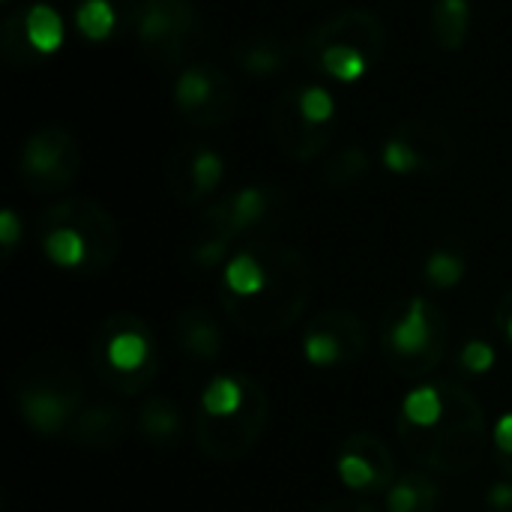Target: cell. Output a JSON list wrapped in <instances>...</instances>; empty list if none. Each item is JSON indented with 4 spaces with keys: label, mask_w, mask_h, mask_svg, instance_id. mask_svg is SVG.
Returning <instances> with one entry per match:
<instances>
[{
    "label": "cell",
    "mask_w": 512,
    "mask_h": 512,
    "mask_svg": "<svg viewBox=\"0 0 512 512\" xmlns=\"http://www.w3.org/2000/svg\"><path fill=\"white\" fill-rule=\"evenodd\" d=\"M312 288V267L294 246L261 240L237 249L222 267L219 303L240 330L273 336L303 318Z\"/></svg>",
    "instance_id": "6da1fadb"
},
{
    "label": "cell",
    "mask_w": 512,
    "mask_h": 512,
    "mask_svg": "<svg viewBox=\"0 0 512 512\" xmlns=\"http://www.w3.org/2000/svg\"><path fill=\"white\" fill-rule=\"evenodd\" d=\"M408 456L438 474H468L492 444L483 402L456 378H429L417 384L396 420Z\"/></svg>",
    "instance_id": "7a4b0ae2"
},
{
    "label": "cell",
    "mask_w": 512,
    "mask_h": 512,
    "mask_svg": "<svg viewBox=\"0 0 512 512\" xmlns=\"http://www.w3.org/2000/svg\"><path fill=\"white\" fill-rule=\"evenodd\" d=\"M291 192L279 183H246L225 195H219L201 216L192 243L189 258L201 270L225 267L234 246L240 243H261L270 240L288 219H291Z\"/></svg>",
    "instance_id": "3957f363"
},
{
    "label": "cell",
    "mask_w": 512,
    "mask_h": 512,
    "mask_svg": "<svg viewBox=\"0 0 512 512\" xmlns=\"http://www.w3.org/2000/svg\"><path fill=\"white\" fill-rule=\"evenodd\" d=\"M270 423L264 387L243 375L225 372L207 381L195 408V444L210 462H237L249 456Z\"/></svg>",
    "instance_id": "277c9868"
},
{
    "label": "cell",
    "mask_w": 512,
    "mask_h": 512,
    "mask_svg": "<svg viewBox=\"0 0 512 512\" xmlns=\"http://www.w3.org/2000/svg\"><path fill=\"white\" fill-rule=\"evenodd\" d=\"M36 240L42 255L63 273L99 276L120 255V231L93 198H60L39 213Z\"/></svg>",
    "instance_id": "5b68a950"
},
{
    "label": "cell",
    "mask_w": 512,
    "mask_h": 512,
    "mask_svg": "<svg viewBox=\"0 0 512 512\" xmlns=\"http://www.w3.org/2000/svg\"><path fill=\"white\" fill-rule=\"evenodd\" d=\"M387 51V27L378 12L354 6L333 12L300 42L303 63L339 84H354L369 75Z\"/></svg>",
    "instance_id": "8992f818"
},
{
    "label": "cell",
    "mask_w": 512,
    "mask_h": 512,
    "mask_svg": "<svg viewBox=\"0 0 512 512\" xmlns=\"http://www.w3.org/2000/svg\"><path fill=\"white\" fill-rule=\"evenodd\" d=\"M450 348L447 312L429 297L396 300L381 321V354L408 381H429Z\"/></svg>",
    "instance_id": "52a82bcc"
},
{
    "label": "cell",
    "mask_w": 512,
    "mask_h": 512,
    "mask_svg": "<svg viewBox=\"0 0 512 512\" xmlns=\"http://www.w3.org/2000/svg\"><path fill=\"white\" fill-rule=\"evenodd\" d=\"M90 366L111 393L138 396L150 390L159 375V345L147 321L129 312L108 315L93 333Z\"/></svg>",
    "instance_id": "ba28073f"
},
{
    "label": "cell",
    "mask_w": 512,
    "mask_h": 512,
    "mask_svg": "<svg viewBox=\"0 0 512 512\" xmlns=\"http://www.w3.org/2000/svg\"><path fill=\"white\" fill-rule=\"evenodd\" d=\"M15 411L18 417L45 438L69 435L75 417L84 408L81 375L57 357L30 360L15 378Z\"/></svg>",
    "instance_id": "9c48e42d"
},
{
    "label": "cell",
    "mask_w": 512,
    "mask_h": 512,
    "mask_svg": "<svg viewBox=\"0 0 512 512\" xmlns=\"http://www.w3.org/2000/svg\"><path fill=\"white\" fill-rule=\"evenodd\" d=\"M339 105L321 84H291L270 105V135L294 162L318 159L336 138Z\"/></svg>",
    "instance_id": "30bf717a"
},
{
    "label": "cell",
    "mask_w": 512,
    "mask_h": 512,
    "mask_svg": "<svg viewBox=\"0 0 512 512\" xmlns=\"http://www.w3.org/2000/svg\"><path fill=\"white\" fill-rule=\"evenodd\" d=\"M138 51L159 69H186L207 48V24L192 0H138L132 18Z\"/></svg>",
    "instance_id": "8fae6325"
},
{
    "label": "cell",
    "mask_w": 512,
    "mask_h": 512,
    "mask_svg": "<svg viewBox=\"0 0 512 512\" xmlns=\"http://www.w3.org/2000/svg\"><path fill=\"white\" fill-rule=\"evenodd\" d=\"M381 162L399 177L444 174L459 162V141L438 120L408 117L387 132L381 144Z\"/></svg>",
    "instance_id": "7c38bea8"
},
{
    "label": "cell",
    "mask_w": 512,
    "mask_h": 512,
    "mask_svg": "<svg viewBox=\"0 0 512 512\" xmlns=\"http://www.w3.org/2000/svg\"><path fill=\"white\" fill-rule=\"evenodd\" d=\"M81 147L63 126H42L30 132L18 150V177L33 195H57L78 180Z\"/></svg>",
    "instance_id": "4fadbf2b"
},
{
    "label": "cell",
    "mask_w": 512,
    "mask_h": 512,
    "mask_svg": "<svg viewBox=\"0 0 512 512\" xmlns=\"http://www.w3.org/2000/svg\"><path fill=\"white\" fill-rule=\"evenodd\" d=\"M240 105L231 75L207 60L189 63L174 78V108L192 129H222Z\"/></svg>",
    "instance_id": "5bb4252c"
},
{
    "label": "cell",
    "mask_w": 512,
    "mask_h": 512,
    "mask_svg": "<svg viewBox=\"0 0 512 512\" xmlns=\"http://www.w3.org/2000/svg\"><path fill=\"white\" fill-rule=\"evenodd\" d=\"M63 39H66V24L54 6L42 0L21 3L0 24V57L12 69H30L48 60L51 54H57Z\"/></svg>",
    "instance_id": "9a60e30c"
},
{
    "label": "cell",
    "mask_w": 512,
    "mask_h": 512,
    "mask_svg": "<svg viewBox=\"0 0 512 512\" xmlns=\"http://www.w3.org/2000/svg\"><path fill=\"white\" fill-rule=\"evenodd\" d=\"M369 348L366 321L351 309H324L303 330V357L315 369H348Z\"/></svg>",
    "instance_id": "2e32d148"
},
{
    "label": "cell",
    "mask_w": 512,
    "mask_h": 512,
    "mask_svg": "<svg viewBox=\"0 0 512 512\" xmlns=\"http://www.w3.org/2000/svg\"><path fill=\"white\" fill-rule=\"evenodd\" d=\"M336 477L357 498L387 495L399 477L393 450L372 432H354L339 444Z\"/></svg>",
    "instance_id": "e0dca14e"
},
{
    "label": "cell",
    "mask_w": 512,
    "mask_h": 512,
    "mask_svg": "<svg viewBox=\"0 0 512 512\" xmlns=\"http://www.w3.org/2000/svg\"><path fill=\"white\" fill-rule=\"evenodd\" d=\"M225 177V159L207 141H183L168 153L165 186L180 207H198L216 195Z\"/></svg>",
    "instance_id": "ac0fdd59"
},
{
    "label": "cell",
    "mask_w": 512,
    "mask_h": 512,
    "mask_svg": "<svg viewBox=\"0 0 512 512\" xmlns=\"http://www.w3.org/2000/svg\"><path fill=\"white\" fill-rule=\"evenodd\" d=\"M297 54H300V45H294L291 39H282L276 33H249V36L237 39L231 48L234 66L246 78H255V81L282 75L294 63Z\"/></svg>",
    "instance_id": "d6986e66"
},
{
    "label": "cell",
    "mask_w": 512,
    "mask_h": 512,
    "mask_svg": "<svg viewBox=\"0 0 512 512\" xmlns=\"http://www.w3.org/2000/svg\"><path fill=\"white\" fill-rule=\"evenodd\" d=\"M174 345L186 360L195 363H216L222 357L225 333L216 315L204 306H186L171 327Z\"/></svg>",
    "instance_id": "ffe728a7"
},
{
    "label": "cell",
    "mask_w": 512,
    "mask_h": 512,
    "mask_svg": "<svg viewBox=\"0 0 512 512\" xmlns=\"http://www.w3.org/2000/svg\"><path fill=\"white\" fill-rule=\"evenodd\" d=\"M138 0H78L72 9V24L81 39L102 45L117 39L123 30H132Z\"/></svg>",
    "instance_id": "44dd1931"
},
{
    "label": "cell",
    "mask_w": 512,
    "mask_h": 512,
    "mask_svg": "<svg viewBox=\"0 0 512 512\" xmlns=\"http://www.w3.org/2000/svg\"><path fill=\"white\" fill-rule=\"evenodd\" d=\"M126 432H129V414L120 405L96 402L81 408L66 438H72V444L84 450H111L126 438Z\"/></svg>",
    "instance_id": "7402d4cb"
},
{
    "label": "cell",
    "mask_w": 512,
    "mask_h": 512,
    "mask_svg": "<svg viewBox=\"0 0 512 512\" xmlns=\"http://www.w3.org/2000/svg\"><path fill=\"white\" fill-rule=\"evenodd\" d=\"M138 432L150 447L171 450L186 438V414L171 396L150 393L138 405Z\"/></svg>",
    "instance_id": "603a6c76"
},
{
    "label": "cell",
    "mask_w": 512,
    "mask_h": 512,
    "mask_svg": "<svg viewBox=\"0 0 512 512\" xmlns=\"http://www.w3.org/2000/svg\"><path fill=\"white\" fill-rule=\"evenodd\" d=\"M474 27L471 0H432L429 6V36L438 51L456 54L468 45Z\"/></svg>",
    "instance_id": "cb8c5ba5"
},
{
    "label": "cell",
    "mask_w": 512,
    "mask_h": 512,
    "mask_svg": "<svg viewBox=\"0 0 512 512\" xmlns=\"http://www.w3.org/2000/svg\"><path fill=\"white\" fill-rule=\"evenodd\" d=\"M444 501L441 483L426 471H405L396 477L390 492L384 495L387 512H438Z\"/></svg>",
    "instance_id": "d4e9b609"
},
{
    "label": "cell",
    "mask_w": 512,
    "mask_h": 512,
    "mask_svg": "<svg viewBox=\"0 0 512 512\" xmlns=\"http://www.w3.org/2000/svg\"><path fill=\"white\" fill-rule=\"evenodd\" d=\"M468 273V252L456 237H447L435 243L423 261V282L432 291H450L456 288Z\"/></svg>",
    "instance_id": "484cf974"
},
{
    "label": "cell",
    "mask_w": 512,
    "mask_h": 512,
    "mask_svg": "<svg viewBox=\"0 0 512 512\" xmlns=\"http://www.w3.org/2000/svg\"><path fill=\"white\" fill-rule=\"evenodd\" d=\"M372 171V159L363 147L348 144L342 150H336L324 165H321V183L327 189H354L360 186Z\"/></svg>",
    "instance_id": "4316f807"
},
{
    "label": "cell",
    "mask_w": 512,
    "mask_h": 512,
    "mask_svg": "<svg viewBox=\"0 0 512 512\" xmlns=\"http://www.w3.org/2000/svg\"><path fill=\"white\" fill-rule=\"evenodd\" d=\"M495 363H498V354H495V348H492L489 342H483V339H468V342L459 348V354H456V366H459L465 375H486V372L495 369Z\"/></svg>",
    "instance_id": "83f0119b"
},
{
    "label": "cell",
    "mask_w": 512,
    "mask_h": 512,
    "mask_svg": "<svg viewBox=\"0 0 512 512\" xmlns=\"http://www.w3.org/2000/svg\"><path fill=\"white\" fill-rule=\"evenodd\" d=\"M492 456L495 465L512 480V411H507L492 429Z\"/></svg>",
    "instance_id": "f1b7e54d"
},
{
    "label": "cell",
    "mask_w": 512,
    "mask_h": 512,
    "mask_svg": "<svg viewBox=\"0 0 512 512\" xmlns=\"http://www.w3.org/2000/svg\"><path fill=\"white\" fill-rule=\"evenodd\" d=\"M21 219L15 210H3L0 216V243H3V258H12V252L18 249V237H21Z\"/></svg>",
    "instance_id": "f546056e"
},
{
    "label": "cell",
    "mask_w": 512,
    "mask_h": 512,
    "mask_svg": "<svg viewBox=\"0 0 512 512\" xmlns=\"http://www.w3.org/2000/svg\"><path fill=\"white\" fill-rule=\"evenodd\" d=\"M486 507L492 512H512V480H498L486 489Z\"/></svg>",
    "instance_id": "4dcf8cb0"
},
{
    "label": "cell",
    "mask_w": 512,
    "mask_h": 512,
    "mask_svg": "<svg viewBox=\"0 0 512 512\" xmlns=\"http://www.w3.org/2000/svg\"><path fill=\"white\" fill-rule=\"evenodd\" d=\"M495 327L504 336V342L512 348V288L498 300V306H495Z\"/></svg>",
    "instance_id": "1f68e13d"
},
{
    "label": "cell",
    "mask_w": 512,
    "mask_h": 512,
    "mask_svg": "<svg viewBox=\"0 0 512 512\" xmlns=\"http://www.w3.org/2000/svg\"><path fill=\"white\" fill-rule=\"evenodd\" d=\"M318 512H381L378 507H372L369 501L363 498H339V501H330L324 504Z\"/></svg>",
    "instance_id": "d6a6232c"
}]
</instances>
